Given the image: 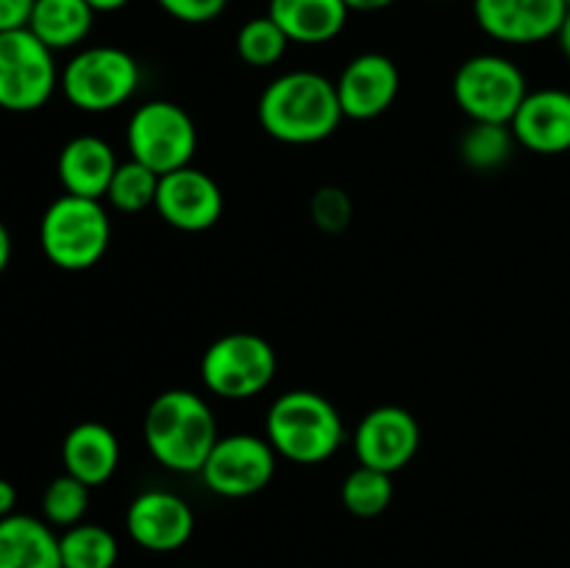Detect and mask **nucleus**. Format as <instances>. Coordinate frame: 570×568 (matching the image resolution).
<instances>
[{
  "mask_svg": "<svg viewBox=\"0 0 570 568\" xmlns=\"http://www.w3.org/2000/svg\"><path fill=\"white\" fill-rule=\"evenodd\" d=\"M256 117L265 134L287 145L323 143L343 120L334 81L312 70L273 78L259 95Z\"/></svg>",
  "mask_w": 570,
  "mask_h": 568,
  "instance_id": "nucleus-1",
  "label": "nucleus"
},
{
  "mask_svg": "<svg viewBox=\"0 0 570 568\" xmlns=\"http://www.w3.org/2000/svg\"><path fill=\"white\" fill-rule=\"evenodd\" d=\"M142 438L150 457L161 468L176 473H200L220 434L212 407L193 390L176 388L150 401L142 421Z\"/></svg>",
  "mask_w": 570,
  "mask_h": 568,
  "instance_id": "nucleus-2",
  "label": "nucleus"
},
{
  "mask_svg": "<svg viewBox=\"0 0 570 568\" xmlns=\"http://www.w3.org/2000/svg\"><path fill=\"white\" fill-rule=\"evenodd\" d=\"M265 438L278 457L298 466H317L337 454L345 427L337 407L326 395L315 390H289L267 410Z\"/></svg>",
  "mask_w": 570,
  "mask_h": 568,
  "instance_id": "nucleus-3",
  "label": "nucleus"
},
{
  "mask_svg": "<svg viewBox=\"0 0 570 568\" xmlns=\"http://www.w3.org/2000/svg\"><path fill=\"white\" fill-rule=\"evenodd\" d=\"M111 243V221L104 204L81 195H61L45 209L39 245L48 262L61 271H89L104 259Z\"/></svg>",
  "mask_w": 570,
  "mask_h": 568,
  "instance_id": "nucleus-4",
  "label": "nucleus"
},
{
  "mask_svg": "<svg viewBox=\"0 0 570 568\" xmlns=\"http://www.w3.org/2000/svg\"><path fill=\"white\" fill-rule=\"evenodd\" d=\"M59 87L78 111L104 115L131 100V95L137 92L139 65L128 50L115 45H95L78 50L67 61L59 76Z\"/></svg>",
  "mask_w": 570,
  "mask_h": 568,
  "instance_id": "nucleus-5",
  "label": "nucleus"
},
{
  "mask_svg": "<svg viewBox=\"0 0 570 568\" xmlns=\"http://www.w3.org/2000/svg\"><path fill=\"white\" fill-rule=\"evenodd\" d=\"M456 106L471 123H507L529 95L527 76L512 59L499 53L471 56L454 72L451 84Z\"/></svg>",
  "mask_w": 570,
  "mask_h": 568,
  "instance_id": "nucleus-6",
  "label": "nucleus"
},
{
  "mask_svg": "<svg viewBox=\"0 0 570 568\" xmlns=\"http://www.w3.org/2000/svg\"><path fill=\"white\" fill-rule=\"evenodd\" d=\"M276 376V351L254 332L217 337L200 356V379L209 393L228 401L259 395Z\"/></svg>",
  "mask_w": 570,
  "mask_h": 568,
  "instance_id": "nucleus-7",
  "label": "nucleus"
},
{
  "mask_svg": "<svg viewBox=\"0 0 570 568\" xmlns=\"http://www.w3.org/2000/svg\"><path fill=\"white\" fill-rule=\"evenodd\" d=\"M126 145L131 159L165 176L193 161L198 148V128L187 109L173 100H148L128 120Z\"/></svg>",
  "mask_w": 570,
  "mask_h": 568,
  "instance_id": "nucleus-8",
  "label": "nucleus"
},
{
  "mask_svg": "<svg viewBox=\"0 0 570 568\" xmlns=\"http://www.w3.org/2000/svg\"><path fill=\"white\" fill-rule=\"evenodd\" d=\"M59 87L53 50L39 42L28 28L0 33V109H42Z\"/></svg>",
  "mask_w": 570,
  "mask_h": 568,
  "instance_id": "nucleus-9",
  "label": "nucleus"
},
{
  "mask_svg": "<svg viewBox=\"0 0 570 568\" xmlns=\"http://www.w3.org/2000/svg\"><path fill=\"white\" fill-rule=\"evenodd\" d=\"M276 449L259 434H226L217 438L200 468L206 488L223 499H245L271 484L276 473Z\"/></svg>",
  "mask_w": 570,
  "mask_h": 568,
  "instance_id": "nucleus-10",
  "label": "nucleus"
},
{
  "mask_svg": "<svg viewBox=\"0 0 570 568\" xmlns=\"http://www.w3.org/2000/svg\"><path fill=\"white\" fill-rule=\"evenodd\" d=\"M421 449V427L404 407L384 404L367 412L354 432V451L360 466L395 473L412 462Z\"/></svg>",
  "mask_w": 570,
  "mask_h": 568,
  "instance_id": "nucleus-11",
  "label": "nucleus"
},
{
  "mask_svg": "<svg viewBox=\"0 0 570 568\" xmlns=\"http://www.w3.org/2000/svg\"><path fill=\"white\" fill-rule=\"evenodd\" d=\"M156 212L178 232H206L223 215V189L209 173L187 165L159 176Z\"/></svg>",
  "mask_w": 570,
  "mask_h": 568,
  "instance_id": "nucleus-12",
  "label": "nucleus"
},
{
  "mask_svg": "<svg viewBox=\"0 0 570 568\" xmlns=\"http://www.w3.org/2000/svg\"><path fill=\"white\" fill-rule=\"evenodd\" d=\"M566 0H473L476 26L504 45H538L557 37Z\"/></svg>",
  "mask_w": 570,
  "mask_h": 568,
  "instance_id": "nucleus-13",
  "label": "nucleus"
},
{
  "mask_svg": "<svg viewBox=\"0 0 570 568\" xmlns=\"http://www.w3.org/2000/svg\"><path fill=\"white\" fill-rule=\"evenodd\" d=\"M126 529L139 549L165 555L181 549L193 538L195 512L178 493L145 490L128 505Z\"/></svg>",
  "mask_w": 570,
  "mask_h": 568,
  "instance_id": "nucleus-14",
  "label": "nucleus"
},
{
  "mask_svg": "<svg viewBox=\"0 0 570 568\" xmlns=\"http://www.w3.org/2000/svg\"><path fill=\"white\" fill-rule=\"evenodd\" d=\"M340 109L348 120H373L395 104L401 89L399 67L384 53H360L334 81Z\"/></svg>",
  "mask_w": 570,
  "mask_h": 568,
  "instance_id": "nucleus-15",
  "label": "nucleus"
},
{
  "mask_svg": "<svg viewBox=\"0 0 570 568\" xmlns=\"http://www.w3.org/2000/svg\"><path fill=\"white\" fill-rule=\"evenodd\" d=\"M515 143L540 156H560L570 150V92L534 89L523 98L510 123Z\"/></svg>",
  "mask_w": 570,
  "mask_h": 568,
  "instance_id": "nucleus-16",
  "label": "nucleus"
},
{
  "mask_svg": "<svg viewBox=\"0 0 570 568\" xmlns=\"http://www.w3.org/2000/svg\"><path fill=\"white\" fill-rule=\"evenodd\" d=\"M117 156L106 139L92 137V134H81L72 137L70 143L61 148L59 161H56V173L65 187L67 195H81V198H106L111 178L117 170Z\"/></svg>",
  "mask_w": 570,
  "mask_h": 568,
  "instance_id": "nucleus-17",
  "label": "nucleus"
},
{
  "mask_svg": "<svg viewBox=\"0 0 570 568\" xmlns=\"http://www.w3.org/2000/svg\"><path fill=\"white\" fill-rule=\"evenodd\" d=\"M61 462L65 473L87 488H98L109 482L120 466V440L100 421L76 423L61 443Z\"/></svg>",
  "mask_w": 570,
  "mask_h": 568,
  "instance_id": "nucleus-18",
  "label": "nucleus"
},
{
  "mask_svg": "<svg viewBox=\"0 0 570 568\" xmlns=\"http://www.w3.org/2000/svg\"><path fill=\"white\" fill-rule=\"evenodd\" d=\"M267 14L289 42L326 45L340 37L351 9L345 0H271Z\"/></svg>",
  "mask_w": 570,
  "mask_h": 568,
  "instance_id": "nucleus-19",
  "label": "nucleus"
},
{
  "mask_svg": "<svg viewBox=\"0 0 570 568\" xmlns=\"http://www.w3.org/2000/svg\"><path fill=\"white\" fill-rule=\"evenodd\" d=\"M0 568H61L59 535L45 518H0Z\"/></svg>",
  "mask_w": 570,
  "mask_h": 568,
  "instance_id": "nucleus-20",
  "label": "nucleus"
},
{
  "mask_svg": "<svg viewBox=\"0 0 570 568\" xmlns=\"http://www.w3.org/2000/svg\"><path fill=\"white\" fill-rule=\"evenodd\" d=\"M95 11L87 0H37L28 20V31L50 50L78 48L89 37Z\"/></svg>",
  "mask_w": 570,
  "mask_h": 568,
  "instance_id": "nucleus-21",
  "label": "nucleus"
},
{
  "mask_svg": "<svg viewBox=\"0 0 570 568\" xmlns=\"http://www.w3.org/2000/svg\"><path fill=\"white\" fill-rule=\"evenodd\" d=\"M61 568H115L120 543L100 523H76L59 535Z\"/></svg>",
  "mask_w": 570,
  "mask_h": 568,
  "instance_id": "nucleus-22",
  "label": "nucleus"
},
{
  "mask_svg": "<svg viewBox=\"0 0 570 568\" xmlns=\"http://www.w3.org/2000/svg\"><path fill=\"white\" fill-rule=\"evenodd\" d=\"M515 134L507 123H471L460 139V156L471 170L493 173L510 161Z\"/></svg>",
  "mask_w": 570,
  "mask_h": 568,
  "instance_id": "nucleus-23",
  "label": "nucleus"
},
{
  "mask_svg": "<svg viewBox=\"0 0 570 568\" xmlns=\"http://www.w3.org/2000/svg\"><path fill=\"white\" fill-rule=\"evenodd\" d=\"M343 507L356 518H376L393 501V473L376 471V468L356 466L345 477L340 490Z\"/></svg>",
  "mask_w": 570,
  "mask_h": 568,
  "instance_id": "nucleus-24",
  "label": "nucleus"
},
{
  "mask_svg": "<svg viewBox=\"0 0 570 568\" xmlns=\"http://www.w3.org/2000/svg\"><path fill=\"white\" fill-rule=\"evenodd\" d=\"M156 189H159V173H154L142 161L128 159L117 165L115 178L106 189V200L117 212L134 215V212H145L156 204Z\"/></svg>",
  "mask_w": 570,
  "mask_h": 568,
  "instance_id": "nucleus-25",
  "label": "nucleus"
},
{
  "mask_svg": "<svg viewBox=\"0 0 570 568\" xmlns=\"http://www.w3.org/2000/svg\"><path fill=\"white\" fill-rule=\"evenodd\" d=\"M287 33L273 22L271 14L254 17L237 31V53L250 67H273L287 53Z\"/></svg>",
  "mask_w": 570,
  "mask_h": 568,
  "instance_id": "nucleus-26",
  "label": "nucleus"
},
{
  "mask_svg": "<svg viewBox=\"0 0 570 568\" xmlns=\"http://www.w3.org/2000/svg\"><path fill=\"white\" fill-rule=\"evenodd\" d=\"M89 510V488L70 473L50 479L42 493V518L50 527L70 529L83 521Z\"/></svg>",
  "mask_w": 570,
  "mask_h": 568,
  "instance_id": "nucleus-27",
  "label": "nucleus"
},
{
  "mask_svg": "<svg viewBox=\"0 0 570 568\" xmlns=\"http://www.w3.org/2000/svg\"><path fill=\"white\" fill-rule=\"evenodd\" d=\"M309 215L315 221V226L321 232L337 234L343 228H348L351 215H354V206H351V198L345 189L340 187H321L309 200Z\"/></svg>",
  "mask_w": 570,
  "mask_h": 568,
  "instance_id": "nucleus-28",
  "label": "nucleus"
},
{
  "mask_svg": "<svg viewBox=\"0 0 570 568\" xmlns=\"http://www.w3.org/2000/svg\"><path fill=\"white\" fill-rule=\"evenodd\" d=\"M165 14L173 20L189 22V26H200V22H212L226 11L228 0H156Z\"/></svg>",
  "mask_w": 570,
  "mask_h": 568,
  "instance_id": "nucleus-29",
  "label": "nucleus"
},
{
  "mask_svg": "<svg viewBox=\"0 0 570 568\" xmlns=\"http://www.w3.org/2000/svg\"><path fill=\"white\" fill-rule=\"evenodd\" d=\"M37 0H0V33L28 28Z\"/></svg>",
  "mask_w": 570,
  "mask_h": 568,
  "instance_id": "nucleus-30",
  "label": "nucleus"
},
{
  "mask_svg": "<svg viewBox=\"0 0 570 568\" xmlns=\"http://www.w3.org/2000/svg\"><path fill=\"white\" fill-rule=\"evenodd\" d=\"M17 507V488L9 482V479L0 477V518L11 516Z\"/></svg>",
  "mask_w": 570,
  "mask_h": 568,
  "instance_id": "nucleus-31",
  "label": "nucleus"
},
{
  "mask_svg": "<svg viewBox=\"0 0 570 568\" xmlns=\"http://www.w3.org/2000/svg\"><path fill=\"white\" fill-rule=\"evenodd\" d=\"M9 262H11V234L9 228H6V223L0 221V273L9 267Z\"/></svg>",
  "mask_w": 570,
  "mask_h": 568,
  "instance_id": "nucleus-32",
  "label": "nucleus"
},
{
  "mask_svg": "<svg viewBox=\"0 0 570 568\" xmlns=\"http://www.w3.org/2000/svg\"><path fill=\"white\" fill-rule=\"evenodd\" d=\"M89 9L95 11V14H109V11H120L126 9L131 0H87Z\"/></svg>",
  "mask_w": 570,
  "mask_h": 568,
  "instance_id": "nucleus-33",
  "label": "nucleus"
},
{
  "mask_svg": "<svg viewBox=\"0 0 570 568\" xmlns=\"http://www.w3.org/2000/svg\"><path fill=\"white\" fill-rule=\"evenodd\" d=\"M395 0H345L351 11H379V9H387L393 6Z\"/></svg>",
  "mask_w": 570,
  "mask_h": 568,
  "instance_id": "nucleus-34",
  "label": "nucleus"
},
{
  "mask_svg": "<svg viewBox=\"0 0 570 568\" xmlns=\"http://www.w3.org/2000/svg\"><path fill=\"white\" fill-rule=\"evenodd\" d=\"M557 42H560V50L566 53V59L570 61V11L566 14V20H562L560 31H557Z\"/></svg>",
  "mask_w": 570,
  "mask_h": 568,
  "instance_id": "nucleus-35",
  "label": "nucleus"
},
{
  "mask_svg": "<svg viewBox=\"0 0 570 568\" xmlns=\"http://www.w3.org/2000/svg\"><path fill=\"white\" fill-rule=\"evenodd\" d=\"M566 6H568V11H570V0H566Z\"/></svg>",
  "mask_w": 570,
  "mask_h": 568,
  "instance_id": "nucleus-36",
  "label": "nucleus"
}]
</instances>
